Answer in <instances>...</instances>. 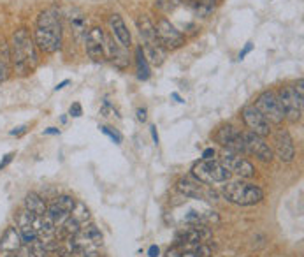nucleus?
Returning <instances> with one entry per match:
<instances>
[{"label":"nucleus","mask_w":304,"mask_h":257,"mask_svg":"<svg viewBox=\"0 0 304 257\" xmlns=\"http://www.w3.org/2000/svg\"><path fill=\"white\" fill-rule=\"evenodd\" d=\"M28 250H30L32 257H48V250H46V245H44V240H39L35 238L32 243L27 245Z\"/></svg>","instance_id":"nucleus-29"},{"label":"nucleus","mask_w":304,"mask_h":257,"mask_svg":"<svg viewBox=\"0 0 304 257\" xmlns=\"http://www.w3.org/2000/svg\"><path fill=\"white\" fill-rule=\"evenodd\" d=\"M16 254V257H32L30 250H28V247H21L18 252H14Z\"/></svg>","instance_id":"nucleus-37"},{"label":"nucleus","mask_w":304,"mask_h":257,"mask_svg":"<svg viewBox=\"0 0 304 257\" xmlns=\"http://www.w3.org/2000/svg\"><path fill=\"white\" fill-rule=\"evenodd\" d=\"M62 30H55V28H40L35 27L34 32V42L37 50L42 51L46 55H53L62 50Z\"/></svg>","instance_id":"nucleus-7"},{"label":"nucleus","mask_w":304,"mask_h":257,"mask_svg":"<svg viewBox=\"0 0 304 257\" xmlns=\"http://www.w3.org/2000/svg\"><path fill=\"white\" fill-rule=\"evenodd\" d=\"M11 67L18 76H28L39 65V50H37L34 37L25 27L16 28L9 41Z\"/></svg>","instance_id":"nucleus-1"},{"label":"nucleus","mask_w":304,"mask_h":257,"mask_svg":"<svg viewBox=\"0 0 304 257\" xmlns=\"http://www.w3.org/2000/svg\"><path fill=\"white\" fill-rule=\"evenodd\" d=\"M241 118H243L244 125L250 128V132H253V134L262 136V138L271 134V123L262 116V113L253 104H246L241 109Z\"/></svg>","instance_id":"nucleus-8"},{"label":"nucleus","mask_w":304,"mask_h":257,"mask_svg":"<svg viewBox=\"0 0 304 257\" xmlns=\"http://www.w3.org/2000/svg\"><path fill=\"white\" fill-rule=\"evenodd\" d=\"M25 210L30 211V213L35 217H42V215H46L48 204L44 203V199L39 196V194L30 192V194H27V197H25Z\"/></svg>","instance_id":"nucleus-23"},{"label":"nucleus","mask_w":304,"mask_h":257,"mask_svg":"<svg viewBox=\"0 0 304 257\" xmlns=\"http://www.w3.org/2000/svg\"><path fill=\"white\" fill-rule=\"evenodd\" d=\"M214 157V150L213 148H206L202 152V160H209V159H213Z\"/></svg>","instance_id":"nucleus-39"},{"label":"nucleus","mask_w":304,"mask_h":257,"mask_svg":"<svg viewBox=\"0 0 304 257\" xmlns=\"http://www.w3.org/2000/svg\"><path fill=\"white\" fill-rule=\"evenodd\" d=\"M27 128H28V125H20V127H14L13 131L9 132L11 136H21V134H25V132H27Z\"/></svg>","instance_id":"nucleus-36"},{"label":"nucleus","mask_w":304,"mask_h":257,"mask_svg":"<svg viewBox=\"0 0 304 257\" xmlns=\"http://www.w3.org/2000/svg\"><path fill=\"white\" fill-rule=\"evenodd\" d=\"M136 27H137V32H139V37H141V41H143V44L158 42L157 30H155V23L146 16V14H141V16H137Z\"/></svg>","instance_id":"nucleus-20"},{"label":"nucleus","mask_w":304,"mask_h":257,"mask_svg":"<svg viewBox=\"0 0 304 257\" xmlns=\"http://www.w3.org/2000/svg\"><path fill=\"white\" fill-rule=\"evenodd\" d=\"M6 257H16V254H7Z\"/></svg>","instance_id":"nucleus-44"},{"label":"nucleus","mask_w":304,"mask_h":257,"mask_svg":"<svg viewBox=\"0 0 304 257\" xmlns=\"http://www.w3.org/2000/svg\"><path fill=\"white\" fill-rule=\"evenodd\" d=\"M23 247V240H21V234L16 227H7L4 231L2 238H0V248H2L6 254H14L20 248Z\"/></svg>","instance_id":"nucleus-19"},{"label":"nucleus","mask_w":304,"mask_h":257,"mask_svg":"<svg viewBox=\"0 0 304 257\" xmlns=\"http://www.w3.org/2000/svg\"><path fill=\"white\" fill-rule=\"evenodd\" d=\"M150 132H151V138H153V143H155V145H158V143H160V138H158L157 127L151 125V127H150Z\"/></svg>","instance_id":"nucleus-40"},{"label":"nucleus","mask_w":304,"mask_h":257,"mask_svg":"<svg viewBox=\"0 0 304 257\" xmlns=\"http://www.w3.org/2000/svg\"><path fill=\"white\" fill-rule=\"evenodd\" d=\"M176 189L183 194L185 197H190V199H202L204 196L209 197H216V194L206 192L201 182L194 178V176H185V178H180L176 183Z\"/></svg>","instance_id":"nucleus-16"},{"label":"nucleus","mask_w":304,"mask_h":257,"mask_svg":"<svg viewBox=\"0 0 304 257\" xmlns=\"http://www.w3.org/2000/svg\"><path fill=\"white\" fill-rule=\"evenodd\" d=\"M99 128H101L102 134H106L113 143H116V145H121V141H123V136H121L120 132L116 131V128H111V127H106V125H102V127H99Z\"/></svg>","instance_id":"nucleus-31"},{"label":"nucleus","mask_w":304,"mask_h":257,"mask_svg":"<svg viewBox=\"0 0 304 257\" xmlns=\"http://www.w3.org/2000/svg\"><path fill=\"white\" fill-rule=\"evenodd\" d=\"M143 51L146 55V60L148 64L155 65V67H160L162 64L165 62L167 58V53L169 51L162 46L160 42H153V44H143Z\"/></svg>","instance_id":"nucleus-21"},{"label":"nucleus","mask_w":304,"mask_h":257,"mask_svg":"<svg viewBox=\"0 0 304 257\" xmlns=\"http://www.w3.org/2000/svg\"><path fill=\"white\" fill-rule=\"evenodd\" d=\"M69 83H70L69 79H64V81H62V83H58V85L55 87V92H58V90H64V88L69 85Z\"/></svg>","instance_id":"nucleus-42"},{"label":"nucleus","mask_w":304,"mask_h":257,"mask_svg":"<svg viewBox=\"0 0 304 257\" xmlns=\"http://www.w3.org/2000/svg\"><path fill=\"white\" fill-rule=\"evenodd\" d=\"M222 194L229 203L237 204V206H253L264 199V192L260 187L250 182H243V180L229 182L227 185H224Z\"/></svg>","instance_id":"nucleus-2"},{"label":"nucleus","mask_w":304,"mask_h":257,"mask_svg":"<svg viewBox=\"0 0 304 257\" xmlns=\"http://www.w3.org/2000/svg\"><path fill=\"white\" fill-rule=\"evenodd\" d=\"M86 53L95 64H102L106 60V34L101 27H94L92 30H88L86 37Z\"/></svg>","instance_id":"nucleus-11"},{"label":"nucleus","mask_w":304,"mask_h":257,"mask_svg":"<svg viewBox=\"0 0 304 257\" xmlns=\"http://www.w3.org/2000/svg\"><path fill=\"white\" fill-rule=\"evenodd\" d=\"M253 106L262 113V116H264L269 123H273V125L283 123L285 113H283V108H281L280 101H278V97H276V92H273V90L262 92V94L257 97V101H255Z\"/></svg>","instance_id":"nucleus-5"},{"label":"nucleus","mask_w":304,"mask_h":257,"mask_svg":"<svg viewBox=\"0 0 304 257\" xmlns=\"http://www.w3.org/2000/svg\"><path fill=\"white\" fill-rule=\"evenodd\" d=\"M192 176L204 185H213V183H225L231 178V173L224 167L220 160H199L192 166Z\"/></svg>","instance_id":"nucleus-3"},{"label":"nucleus","mask_w":304,"mask_h":257,"mask_svg":"<svg viewBox=\"0 0 304 257\" xmlns=\"http://www.w3.org/2000/svg\"><path fill=\"white\" fill-rule=\"evenodd\" d=\"M107 25H109L111 35H113L114 41H118L123 48H131L132 44L131 30H128V27L125 25L123 18H121L120 14H111V16L107 18Z\"/></svg>","instance_id":"nucleus-17"},{"label":"nucleus","mask_w":304,"mask_h":257,"mask_svg":"<svg viewBox=\"0 0 304 257\" xmlns=\"http://www.w3.org/2000/svg\"><path fill=\"white\" fill-rule=\"evenodd\" d=\"M67 20H69L70 27H72L74 35H76L77 39H84V37H86V34H88V32H86V16L83 14V11L76 9V7L69 9Z\"/></svg>","instance_id":"nucleus-22"},{"label":"nucleus","mask_w":304,"mask_h":257,"mask_svg":"<svg viewBox=\"0 0 304 257\" xmlns=\"http://www.w3.org/2000/svg\"><path fill=\"white\" fill-rule=\"evenodd\" d=\"M276 97L283 108L285 120H288L290 123H297L302 116L304 94L295 90L294 85H285L276 92Z\"/></svg>","instance_id":"nucleus-4"},{"label":"nucleus","mask_w":304,"mask_h":257,"mask_svg":"<svg viewBox=\"0 0 304 257\" xmlns=\"http://www.w3.org/2000/svg\"><path fill=\"white\" fill-rule=\"evenodd\" d=\"M253 50V42H246V46L243 48V50L239 51V55H237V60H244V57H246L248 53H250V51Z\"/></svg>","instance_id":"nucleus-34"},{"label":"nucleus","mask_w":304,"mask_h":257,"mask_svg":"<svg viewBox=\"0 0 304 257\" xmlns=\"http://www.w3.org/2000/svg\"><path fill=\"white\" fill-rule=\"evenodd\" d=\"M34 220H35V215H32L30 211L23 210L18 213V231L21 234V240H23V245H28L37 238V233H35V227H34Z\"/></svg>","instance_id":"nucleus-18"},{"label":"nucleus","mask_w":304,"mask_h":257,"mask_svg":"<svg viewBox=\"0 0 304 257\" xmlns=\"http://www.w3.org/2000/svg\"><path fill=\"white\" fill-rule=\"evenodd\" d=\"M136 65H137V78H139L141 81L150 79L151 69H150V64H148V60H146V55H144V51H143V46L136 48Z\"/></svg>","instance_id":"nucleus-26"},{"label":"nucleus","mask_w":304,"mask_h":257,"mask_svg":"<svg viewBox=\"0 0 304 257\" xmlns=\"http://www.w3.org/2000/svg\"><path fill=\"white\" fill-rule=\"evenodd\" d=\"M160 254V248L157 247V245H151L150 248H148V257H158Z\"/></svg>","instance_id":"nucleus-38"},{"label":"nucleus","mask_w":304,"mask_h":257,"mask_svg":"<svg viewBox=\"0 0 304 257\" xmlns=\"http://www.w3.org/2000/svg\"><path fill=\"white\" fill-rule=\"evenodd\" d=\"M13 159H14V152L6 153V155H4V159L0 160V171H2L4 167H7V166H9V164L13 162Z\"/></svg>","instance_id":"nucleus-33"},{"label":"nucleus","mask_w":304,"mask_h":257,"mask_svg":"<svg viewBox=\"0 0 304 257\" xmlns=\"http://www.w3.org/2000/svg\"><path fill=\"white\" fill-rule=\"evenodd\" d=\"M106 58H109L114 64V67L118 69H127L131 65V57L127 53V48H123L118 41H114L113 37L106 35Z\"/></svg>","instance_id":"nucleus-15"},{"label":"nucleus","mask_w":304,"mask_h":257,"mask_svg":"<svg viewBox=\"0 0 304 257\" xmlns=\"http://www.w3.org/2000/svg\"><path fill=\"white\" fill-rule=\"evenodd\" d=\"M146 108H137V111H136V116H137V120H139L141 123H144L148 120V115H146Z\"/></svg>","instance_id":"nucleus-35"},{"label":"nucleus","mask_w":304,"mask_h":257,"mask_svg":"<svg viewBox=\"0 0 304 257\" xmlns=\"http://www.w3.org/2000/svg\"><path fill=\"white\" fill-rule=\"evenodd\" d=\"M214 139H216L222 146H225L229 152L239 153V155L241 153H246V150H244L243 134H241L234 125H231V123L222 125L218 128L216 134H214Z\"/></svg>","instance_id":"nucleus-9"},{"label":"nucleus","mask_w":304,"mask_h":257,"mask_svg":"<svg viewBox=\"0 0 304 257\" xmlns=\"http://www.w3.org/2000/svg\"><path fill=\"white\" fill-rule=\"evenodd\" d=\"M216 2H218V0H216Z\"/></svg>","instance_id":"nucleus-45"},{"label":"nucleus","mask_w":304,"mask_h":257,"mask_svg":"<svg viewBox=\"0 0 304 257\" xmlns=\"http://www.w3.org/2000/svg\"><path fill=\"white\" fill-rule=\"evenodd\" d=\"M170 97H172V99H174V101H176V102H180V104H183V102H185L183 99L180 97V94H176V92H172V94H170Z\"/></svg>","instance_id":"nucleus-43"},{"label":"nucleus","mask_w":304,"mask_h":257,"mask_svg":"<svg viewBox=\"0 0 304 257\" xmlns=\"http://www.w3.org/2000/svg\"><path fill=\"white\" fill-rule=\"evenodd\" d=\"M69 217H72V219L77 220L79 224H84L88 219H90V210H88L86 204H84V203H81V201H76V203H74V208L70 210V215Z\"/></svg>","instance_id":"nucleus-28"},{"label":"nucleus","mask_w":304,"mask_h":257,"mask_svg":"<svg viewBox=\"0 0 304 257\" xmlns=\"http://www.w3.org/2000/svg\"><path fill=\"white\" fill-rule=\"evenodd\" d=\"M181 4H183V0H157L155 6H157V9L162 11V13H172Z\"/></svg>","instance_id":"nucleus-30"},{"label":"nucleus","mask_w":304,"mask_h":257,"mask_svg":"<svg viewBox=\"0 0 304 257\" xmlns=\"http://www.w3.org/2000/svg\"><path fill=\"white\" fill-rule=\"evenodd\" d=\"M273 153H276V157L281 162H292L295 157V146L294 139H292L290 132L280 128L274 132V150Z\"/></svg>","instance_id":"nucleus-13"},{"label":"nucleus","mask_w":304,"mask_h":257,"mask_svg":"<svg viewBox=\"0 0 304 257\" xmlns=\"http://www.w3.org/2000/svg\"><path fill=\"white\" fill-rule=\"evenodd\" d=\"M188 7L194 11L197 16H209L214 11V6H216V0H185Z\"/></svg>","instance_id":"nucleus-25"},{"label":"nucleus","mask_w":304,"mask_h":257,"mask_svg":"<svg viewBox=\"0 0 304 257\" xmlns=\"http://www.w3.org/2000/svg\"><path fill=\"white\" fill-rule=\"evenodd\" d=\"M211 233L209 229L199 224V226H188L185 229L178 231L176 234V245H197L204 243L206 240H209Z\"/></svg>","instance_id":"nucleus-14"},{"label":"nucleus","mask_w":304,"mask_h":257,"mask_svg":"<svg viewBox=\"0 0 304 257\" xmlns=\"http://www.w3.org/2000/svg\"><path fill=\"white\" fill-rule=\"evenodd\" d=\"M69 115L74 116V118H79L83 115V108H81L79 102H72V106L69 108Z\"/></svg>","instance_id":"nucleus-32"},{"label":"nucleus","mask_w":304,"mask_h":257,"mask_svg":"<svg viewBox=\"0 0 304 257\" xmlns=\"http://www.w3.org/2000/svg\"><path fill=\"white\" fill-rule=\"evenodd\" d=\"M42 134H46V136H55V134H60V128H57V127H48V128H44V132Z\"/></svg>","instance_id":"nucleus-41"},{"label":"nucleus","mask_w":304,"mask_h":257,"mask_svg":"<svg viewBox=\"0 0 304 257\" xmlns=\"http://www.w3.org/2000/svg\"><path fill=\"white\" fill-rule=\"evenodd\" d=\"M155 30H157L158 42L167 51L180 50L181 46H185V35L165 16L158 18L157 23H155Z\"/></svg>","instance_id":"nucleus-6"},{"label":"nucleus","mask_w":304,"mask_h":257,"mask_svg":"<svg viewBox=\"0 0 304 257\" xmlns=\"http://www.w3.org/2000/svg\"><path fill=\"white\" fill-rule=\"evenodd\" d=\"M81 234H83L90 243H94L95 247H97V245H102L104 236H102L101 229H99L95 224H84V226H81Z\"/></svg>","instance_id":"nucleus-27"},{"label":"nucleus","mask_w":304,"mask_h":257,"mask_svg":"<svg viewBox=\"0 0 304 257\" xmlns=\"http://www.w3.org/2000/svg\"><path fill=\"white\" fill-rule=\"evenodd\" d=\"M11 71V53H9V42L6 39L0 41V83H4L9 78Z\"/></svg>","instance_id":"nucleus-24"},{"label":"nucleus","mask_w":304,"mask_h":257,"mask_svg":"<svg viewBox=\"0 0 304 257\" xmlns=\"http://www.w3.org/2000/svg\"><path fill=\"white\" fill-rule=\"evenodd\" d=\"M224 164V167L227 169L229 173H234L239 178H251L255 175V167L250 160H246L244 157H241L239 153H234V152H224V157L220 160Z\"/></svg>","instance_id":"nucleus-12"},{"label":"nucleus","mask_w":304,"mask_h":257,"mask_svg":"<svg viewBox=\"0 0 304 257\" xmlns=\"http://www.w3.org/2000/svg\"><path fill=\"white\" fill-rule=\"evenodd\" d=\"M243 141H244V150H246V153L255 155L258 160H262V162H271V160H273L274 157L273 148L266 143V139L262 138V136H257L248 131L243 134Z\"/></svg>","instance_id":"nucleus-10"}]
</instances>
